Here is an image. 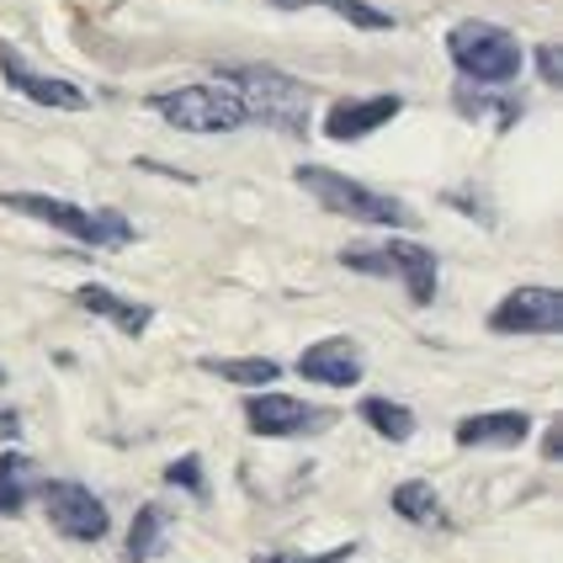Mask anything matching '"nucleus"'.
Wrapping results in <instances>:
<instances>
[{"mask_svg": "<svg viewBox=\"0 0 563 563\" xmlns=\"http://www.w3.org/2000/svg\"><path fill=\"white\" fill-rule=\"evenodd\" d=\"M219 80L240 96L245 107V123H266L287 133V139H303L309 133V86L282 75L272 64H223Z\"/></svg>", "mask_w": 563, "mask_h": 563, "instance_id": "f257e3e1", "label": "nucleus"}, {"mask_svg": "<svg viewBox=\"0 0 563 563\" xmlns=\"http://www.w3.org/2000/svg\"><path fill=\"white\" fill-rule=\"evenodd\" d=\"M0 202L11 208V213H27V219L48 223V229H59L69 240H80V245H96V251H123L128 240H133V223L118 213V208H75V202H64V197H43V191H0Z\"/></svg>", "mask_w": 563, "mask_h": 563, "instance_id": "f03ea898", "label": "nucleus"}, {"mask_svg": "<svg viewBox=\"0 0 563 563\" xmlns=\"http://www.w3.org/2000/svg\"><path fill=\"white\" fill-rule=\"evenodd\" d=\"M292 181L309 191L319 208H330V213H341V219H351V223H377V229H399V223H409V208L399 197L362 187V181H351V176L330 170V165H298Z\"/></svg>", "mask_w": 563, "mask_h": 563, "instance_id": "7ed1b4c3", "label": "nucleus"}, {"mask_svg": "<svg viewBox=\"0 0 563 563\" xmlns=\"http://www.w3.org/2000/svg\"><path fill=\"white\" fill-rule=\"evenodd\" d=\"M446 54L457 64V75L473 86H510L521 75V43L516 32L495 27V22H457L446 32Z\"/></svg>", "mask_w": 563, "mask_h": 563, "instance_id": "20e7f679", "label": "nucleus"}, {"mask_svg": "<svg viewBox=\"0 0 563 563\" xmlns=\"http://www.w3.org/2000/svg\"><path fill=\"white\" fill-rule=\"evenodd\" d=\"M341 266L362 277H399L415 309H426L437 298V255L415 240H383V245H351L341 251Z\"/></svg>", "mask_w": 563, "mask_h": 563, "instance_id": "39448f33", "label": "nucleus"}, {"mask_svg": "<svg viewBox=\"0 0 563 563\" xmlns=\"http://www.w3.org/2000/svg\"><path fill=\"white\" fill-rule=\"evenodd\" d=\"M150 107H155L170 128H181V133H234V128H245V107H240V96L229 91L223 80H213V86L155 91Z\"/></svg>", "mask_w": 563, "mask_h": 563, "instance_id": "423d86ee", "label": "nucleus"}, {"mask_svg": "<svg viewBox=\"0 0 563 563\" xmlns=\"http://www.w3.org/2000/svg\"><path fill=\"white\" fill-rule=\"evenodd\" d=\"M37 500H43V516H48V527L69 542H101L107 537V505L96 500L86 484H75V478H43L37 484Z\"/></svg>", "mask_w": 563, "mask_h": 563, "instance_id": "0eeeda50", "label": "nucleus"}, {"mask_svg": "<svg viewBox=\"0 0 563 563\" xmlns=\"http://www.w3.org/2000/svg\"><path fill=\"white\" fill-rule=\"evenodd\" d=\"M489 330L495 335H553L563 330V298L553 287H516L489 313Z\"/></svg>", "mask_w": 563, "mask_h": 563, "instance_id": "6e6552de", "label": "nucleus"}, {"mask_svg": "<svg viewBox=\"0 0 563 563\" xmlns=\"http://www.w3.org/2000/svg\"><path fill=\"white\" fill-rule=\"evenodd\" d=\"M0 75H5L11 91H22L27 101H37V107H54V112H86V101H91L80 86H69L59 75H37V69H32L16 48H5V43H0Z\"/></svg>", "mask_w": 563, "mask_h": 563, "instance_id": "1a4fd4ad", "label": "nucleus"}, {"mask_svg": "<svg viewBox=\"0 0 563 563\" xmlns=\"http://www.w3.org/2000/svg\"><path fill=\"white\" fill-rule=\"evenodd\" d=\"M405 112V96H345L335 101L330 112H324V133L335 139V144H356V139H367L377 133L383 123H394Z\"/></svg>", "mask_w": 563, "mask_h": 563, "instance_id": "9d476101", "label": "nucleus"}, {"mask_svg": "<svg viewBox=\"0 0 563 563\" xmlns=\"http://www.w3.org/2000/svg\"><path fill=\"white\" fill-rule=\"evenodd\" d=\"M245 420H251L255 437H303V431H319L324 415L309 409L292 394H251L245 399Z\"/></svg>", "mask_w": 563, "mask_h": 563, "instance_id": "9b49d317", "label": "nucleus"}, {"mask_svg": "<svg viewBox=\"0 0 563 563\" xmlns=\"http://www.w3.org/2000/svg\"><path fill=\"white\" fill-rule=\"evenodd\" d=\"M298 373L324 388H351V383H362V356L351 341H319L298 356Z\"/></svg>", "mask_w": 563, "mask_h": 563, "instance_id": "f8f14e48", "label": "nucleus"}, {"mask_svg": "<svg viewBox=\"0 0 563 563\" xmlns=\"http://www.w3.org/2000/svg\"><path fill=\"white\" fill-rule=\"evenodd\" d=\"M532 431L527 409H495V415H468L457 420V441L463 446H521Z\"/></svg>", "mask_w": 563, "mask_h": 563, "instance_id": "ddd939ff", "label": "nucleus"}, {"mask_svg": "<svg viewBox=\"0 0 563 563\" xmlns=\"http://www.w3.org/2000/svg\"><path fill=\"white\" fill-rule=\"evenodd\" d=\"M75 303H80L86 313H96V319H112L123 335H144V330H150V319H155V309H144V303H128V298L107 292V287H96V282H86V287L75 292Z\"/></svg>", "mask_w": 563, "mask_h": 563, "instance_id": "4468645a", "label": "nucleus"}, {"mask_svg": "<svg viewBox=\"0 0 563 563\" xmlns=\"http://www.w3.org/2000/svg\"><path fill=\"white\" fill-rule=\"evenodd\" d=\"M37 468L22 452H0V516H22V505L37 495Z\"/></svg>", "mask_w": 563, "mask_h": 563, "instance_id": "2eb2a0df", "label": "nucleus"}, {"mask_svg": "<svg viewBox=\"0 0 563 563\" xmlns=\"http://www.w3.org/2000/svg\"><path fill=\"white\" fill-rule=\"evenodd\" d=\"M170 532V521H165V510L159 505H139V516H133V527H128V563H150L159 553V542Z\"/></svg>", "mask_w": 563, "mask_h": 563, "instance_id": "dca6fc26", "label": "nucleus"}, {"mask_svg": "<svg viewBox=\"0 0 563 563\" xmlns=\"http://www.w3.org/2000/svg\"><path fill=\"white\" fill-rule=\"evenodd\" d=\"M394 510H399L405 521H415V527H437L441 521V500H437V489H431L426 478L399 484V489H394Z\"/></svg>", "mask_w": 563, "mask_h": 563, "instance_id": "f3484780", "label": "nucleus"}, {"mask_svg": "<svg viewBox=\"0 0 563 563\" xmlns=\"http://www.w3.org/2000/svg\"><path fill=\"white\" fill-rule=\"evenodd\" d=\"M202 373L223 377V383H240V388H261V383H277L282 367L272 356H245V362H219V356H208Z\"/></svg>", "mask_w": 563, "mask_h": 563, "instance_id": "a211bd4d", "label": "nucleus"}, {"mask_svg": "<svg viewBox=\"0 0 563 563\" xmlns=\"http://www.w3.org/2000/svg\"><path fill=\"white\" fill-rule=\"evenodd\" d=\"M362 420L373 426L377 437H388V441H409V437H415V409L394 405V399H362Z\"/></svg>", "mask_w": 563, "mask_h": 563, "instance_id": "6ab92c4d", "label": "nucleus"}, {"mask_svg": "<svg viewBox=\"0 0 563 563\" xmlns=\"http://www.w3.org/2000/svg\"><path fill=\"white\" fill-rule=\"evenodd\" d=\"M277 5H324V11L345 16L351 27H362V32H388L394 27V11H377V5H362V0H277Z\"/></svg>", "mask_w": 563, "mask_h": 563, "instance_id": "aec40b11", "label": "nucleus"}, {"mask_svg": "<svg viewBox=\"0 0 563 563\" xmlns=\"http://www.w3.org/2000/svg\"><path fill=\"white\" fill-rule=\"evenodd\" d=\"M165 478H170V484H181L187 495H208V484H202V457H181V463H170Z\"/></svg>", "mask_w": 563, "mask_h": 563, "instance_id": "412c9836", "label": "nucleus"}, {"mask_svg": "<svg viewBox=\"0 0 563 563\" xmlns=\"http://www.w3.org/2000/svg\"><path fill=\"white\" fill-rule=\"evenodd\" d=\"M356 553L351 542L345 548H324V553H313V559H303V553H255V563H345Z\"/></svg>", "mask_w": 563, "mask_h": 563, "instance_id": "4be33fe9", "label": "nucleus"}, {"mask_svg": "<svg viewBox=\"0 0 563 563\" xmlns=\"http://www.w3.org/2000/svg\"><path fill=\"white\" fill-rule=\"evenodd\" d=\"M537 69H542V80H548V86H559L563 80V54L553 48V43H542V48H537Z\"/></svg>", "mask_w": 563, "mask_h": 563, "instance_id": "5701e85b", "label": "nucleus"}, {"mask_svg": "<svg viewBox=\"0 0 563 563\" xmlns=\"http://www.w3.org/2000/svg\"><path fill=\"white\" fill-rule=\"evenodd\" d=\"M542 452H548V457H559V452H563V426H553V431H548V441H542Z\"/></svg>", "mask_w": 563, "mask_h": 563, "instance_id": "b1692460", "label": "nucleus"}, {"mask_svg": "<svg viewBox=\"0 0 563 563\" xmlns=\"http://www.w3.org/2000/svg\"><path fill=\"white\" fill-rule=\"evenodd\" d=\"M0 383H5V373H0Z\"/></svg>", "mask_w": 563, "mask_h": 563, "instance_id": "393cba45", "label": "nucleus"}]
</instances>
